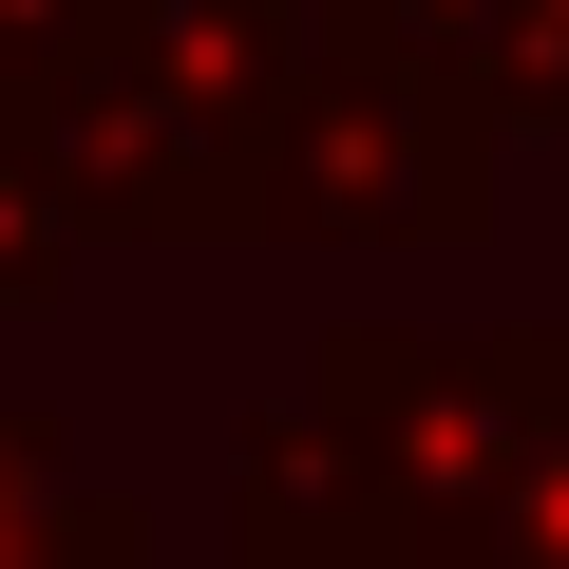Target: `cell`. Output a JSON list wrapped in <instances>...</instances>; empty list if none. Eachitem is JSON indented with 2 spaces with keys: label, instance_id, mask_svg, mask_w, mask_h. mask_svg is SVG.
<instances>
[{
  "label": "cell",
  "instance_id": "1",
  "mask_svg": "<svg viewBox=\"0 0 569 569\" xmlns=\"http://www.w3.org/2000/svg\"><path fill=\"white\" fill-rule=\"evenodd\" d=\"M550 437H569V323H493V342L342 323L247 418L228 531L247 569H475Z\"/></svg>",
  "mask_w": 569,
  "mask_h": 569
},
{
  "label": "cell",
  "instance_id": "2",
  "mask_svg": "<svg viewBox=\"0 0 569 569\" xmlns=\"http://www.w3.org/2000/svg\"><path fill=\"white\" fill-rule=\"evenodd\" d=\"M323 0H114L96 58L39 96V171L77 190V228H152V247H228L247 171L284 133V77H305Z\"/></svg>",
  "mask_w": 569,
  "mask_h": 569
},
{
  "label": "cell",
  "instance_id": "3",
  "mask_svg": "<svg viewBox=\"0 0 569 569\" xmlns=\"http://www.w3.org/2000/svg\"><path fill=\"white\" fill-rule=\"evenodd\" d=\"M247 228L266 247H475L493 228V133L323 0V20H305V77H284V133L247 171Z\"/></svg>",
  "mask_w": 569,
  "mask_h": 569
},
{
  "label": "cell",
  "instance_id": "4",
  "mask_svg": "<svg viewBox=\"0 0 569 569\" xmlns=\"http://www.w3.org/2000/svg\"><path fill=\"white\" fill-rule=\"evenodd\" d=\"M380 58H418L493 152L512 133H569V0H342Z\"/></svg>",
  "mask_w": 569,
  "mask_h": 569
},
{
  "label": "cell",
  "instance_id": "5",
  "mask_svg": "<svg viewBox=\"0 0 569 569\" xmlns=\"http://www.w3.org/2000/svg\"><path fill=\"white\" fill-rule=\"evenodd\" d=\"M0 569H152V512L96 493L39 399H0Z\"/></svg>",
  "mask_w": 569,
  "mask_h": 569
},
{
  "label": "cell",
  "instance_id": "6",
  "mask_svg": "<svg viewBox=\"0 0 569 569\" xmlns=\"http://www.w3.org/2000/svg\"><path fill=\"white\" fill-rule=\"evenodd\" d=\"M77 247H96V228H77V190H58L20 133H0V323H39L58 284H77Z\"/></svg>",
  "mask_w": 569,
  "mask_h": 569
},
{
  "label": "cell",
  "instance_id": "7",
  "mask_svg": "<svg viewBox=\"0 0 569 569\" xmlns=\"http://www.w3.org/2000/svg\"><path fill=\"white\" fill-rule=\"evenodd\" d=\"M96 20L114 0H0V133H39V96L96 58Z\"/></svg>",
  "mask_w": 569,
  "mask_h": 569
},
{
  "label": "cell",
  "instance_id": "8",
  "mask_svg": "<svg viewBox=\"0 0 569 569\" xmlns=\"http://www.w3.org/2000/svg\"><path fill=\"white\" fill-rule=\"evenodd\" d=\"M475 569H569V437L512 475V512H493V550H475Z\"/></svg>",
  "mask_w": 569,
  "mask_h": 569
}]
</instances>
